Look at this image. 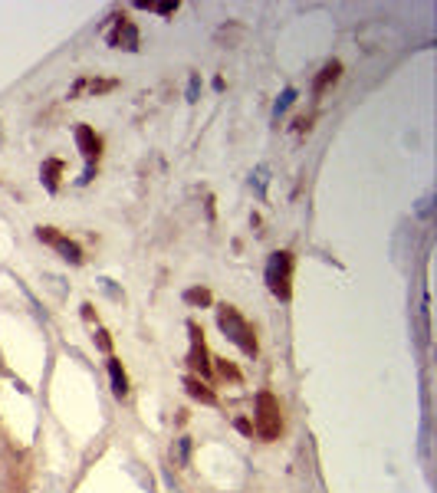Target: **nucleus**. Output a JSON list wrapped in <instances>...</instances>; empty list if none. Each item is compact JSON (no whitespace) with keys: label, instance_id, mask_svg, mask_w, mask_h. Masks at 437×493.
<instances>
[{"label":"nucleus","instance_id":"1","mask_svg":"<svg viewBox=\"0 0 437 493\" xmlns=\"http://www.w3.org/2000/svg\"><path fill=\"white\" fill-rule=\"evenodd\" d=\"M217 326H221V332H224L227 339L237 345L243 355H257V339H253V329H250V322L243 316H240L234 306H221L217 309Z\"/></svg>","mask_w":437,"mask_h":493},{"label":"nucleus","instance_id":"2","mask_svg":"<svg viewBox=\"0 0 437 493\" xmlns=\"http://www.w3.org/2000/svg\"><path fill=\"white\" fill-rule=\"evenodd\" d=\"M289 277H293V253L289 250L270 253V260H266V286H270V293H273L276 300H283V303L293 296Z\"/></svg>","mask_w":437,"mask_h":493},{"label":"nucleus","instance_id":"3","mask_svg":"<svg viewBox=\"0 0 437 493\" xmlns=\"http://www.w3.org/2000/svg\"><path fill=\"white\" fill-rule=\"evenodd\" d=\"M280 405H276V398L270 392H260L257 395V417H253V431L260 434L263 441H273L276 434H280Z\"/></svg>","mask_w":437,"mask_h":493},{"label":"nucleus","instance_id":"4","mask_svg":"<svg viewBox=\"0 0 437 493\" xmlns=\"http://www.w3.org/2000/svg\"><path fill=\"white\" fill-rule=\"evenodd\" d=\"M105 43L109 46H119V50L135 53L138 50V30L128 17H112L109 20V30H105Z\"/></svg>","mask_w":437,"mask_h":493},{"label":"nucleus","instance_id":"5","mask_svg":"<svg viewBox=\"0 0 437 493\" xmlns=\"http://www.w3.org/2000/svg\"><path fill=\"white\" fill-rule=\"evenodd\" d=\"M37 237H40L43 243H50L53 250L60 253L62 260H69L73 266H79V263H83V250H79V243H76V241H69V237H62L60 230H53V227H40V230H37Z\"/></svg>","mask_w":437,"mask_h":493},{"label":"nucleus","instance_id":"6","mask_svg":"<svg viewBox=\"0 0 437 493\" xmlns=\"http://www.w3.org/2000/svg\"><path fill=\"white\" fill-rule=\"evenodd\" d=\"M187 332H191V352H187V365L204 375H211V362H207V345H204V332H200L194 322H187Z\"/></svg>","mask_w":437,"mask_h":493},{"label":"nucleus","instance_id":"7","mask_svg":"<svg viewBox=\"0 0 437 493\" xmlns=\"http://www.w3.org/2000/svg\"><path fill=\"white\" fill-rule=\"evenodd\" d=\"M76 145H79V152H83L86 164H92V168H96V162H99V155H102V139L96 135V128L76 126Z\"/></svg>","mask_w":437,"mask_h":493},{"label":"nucleus","instance_id":"8","mask_svg":"<svg viewBox=\"0 0 437 493\" xmlns=\"http://www.w3.org/2000/svg\"><path fill=\"white\" fill-rule=\"evenodd\" d=\"M40 178H43V188L50 191V194H56V188H60V178H62V162H60V158H46V162H43V168H40Z\"/></svg>","mask_w":437,"mask_h":493},{"label":"nucleus","instance_id":"9","mask_svg":"<svg viewBox=\"0 0 437 493\" xmlns=\"http://www.w3.org/2000/svg\"><path fill=\"white\" fill-rule=\"evenodd\" d=\"M339 76H342V63H339V60L325 63V66H323V73H319V76H316V83H312V92H316V96H323L325 89L332 86V83H336Z\"/></svg>","mask_w":437,"mask_h":493},{"label":"nucleus","instance_id":"10","mask_svg":"<svg viewBox=\"0 0 437 493\" xmlns=\"http://www.w3.org/2000/svg\"><path fill=\"white\" fill-rule=\"evenodd\" d=\"M115 86H119L115 79H79V83L73 86V92H69V96H79L83 89H89L92 96H102V92H112Z\"/></svg>","mask_w":437,"mask_h":493},{"label":"nucleus","instance_id":"11","mask_svg":"<svg viewBox=\"0 0 437 493\" xmlns=\"http://www.w3.org/2000/svg\"><path fill=\"white\" fill-rule=\"evenodd\" d=\"M109 379H112V395L115 398H125V395H128V379H125L122 362H119V358H109Z\"/></svg>","mask_w":437,"mask_h":493},{"label":"nucleus","instance_id":"12","mask_svg":"<svg viewBox=\"0 0 437 493\" xmlns=\"http://www.w3.org/2000/svg\"><path fill=\"white\" fill-rule=\"evenodd\" d=\"M185 388H187L191 398H198V401H204V405H217V395H214L200 379H185Z\"/></svg>","mask_w":437,"mask_h":493},{"label":"nucleus","instance_id":"13","mask_svg":"<svg viewBox=\"0 0 437 493\" xmlns=\"http://www.w3.org/2000/svg\"><path fill=\"white\" fill-rule=\"evenodd\" d=\"M171 457H175L178 467H187V460H191V441H187V438H178L175 447H171Z\"/></svg>","mask_w":437,"mask_h":493},{"label":"nucleus","instance_id":"14","mask_svg":"<svg viewBox=\"0 0 437 493\" xmlns=\"http://www.w3.org/2000/svg\"><path fill=\"white\" fill-rule=\"evenodd\" d=\"M185 303H191V306H211V290H204V286H191V290H185Z\"/></svg>","mask_w":437,"mask_h":493},{"label":"nucleus","instance_id":"15","mask_svg":"<svg viewBox=\"0 0 437 493\" xmlns=\"http://www.w3.org/2000/svg\"><path fill=\"white\" fill-rule=\"evenodd\" d=\"M293 102H296V89H286V92H283V96L276 99V105H273V115H276V119H280V115L286 112V109L293 105Z\"/></svg>","mask_w":437,"mask_h":493},{"label":"nucleus","instance_id":"16","mask_svg":"<svg viewBox=\"0 0 437 493\" xmlns=\"http://www.w3.org/2000/svg\"><path fill=\"white\" fill-rule=\"evenodd\" d=\"M198 92H200V76L194 73L191 83H187V102H198Z\"/></svg>","mask_w":437,"mask_h":493},{"label":"nucleus","instance_id":"17","mask_svg":"<svg viewBox=\"0 0 437 493\" xmlns=\"http://www.w3.org/2000/svg\"><path fill=\"white\" fill-rule=\"evenodd\" d=\"M217 368H221V375H227V379L240 381V372H237V368H234V365H227V362H221V365H217Z\"/></svg>","mask_w":437,"mask_h":493},{"label":"nucleus","instance_id":"18","mask_svg":"<svg viewBox=\"0 0 437 493\" xmlns=\"http://www.w3.org/2000/svg\"><path fill=\"white\" fill-rule=\"evenodd\" d=\"M234 428H237L240 434H253V424H250L247 417H237V421H234Z\"/></svg>","mask_w":437,"mask_h":493},{"label":"nucleus","instance_id":"19","mask_svg":"<svg viewBox=\"0 0 437 493\" xmlns=\"http://www.w3.org/2000/svg\"><path fill=\"white\" fill-rule=\"evenodd\" d=\"M96 342H99V349H105V352H109V345H112V342H109V336H105V332H96Z\"/></svg>","mask_w":437,"mask_h":493}]
</instances>
